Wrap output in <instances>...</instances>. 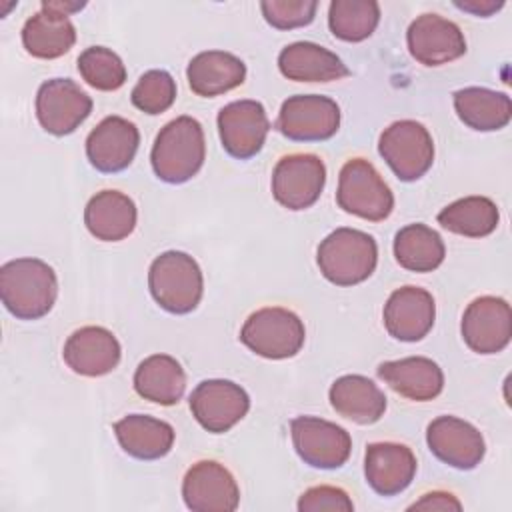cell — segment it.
I'll return each mask as SVG.
<instances>
[{
  "mask_svg": "<svg viewBox=\"0 0 512 512\" xmlns=\"http://www.w3.org/2000/svg\"><path fill=\"white\" fill-rule=\"evenodd\" d=\"M58 296V280L44 260L16 258L0 268V298L6 310L20 320L46 316Z\"/></svg>",
  "mask_w": 512,
  "mask_h": 512,
  "instance_id": "1",
  "label": "cell"
},
{
  "mask_svg": "<svg viewBox=\"0 0 512 512\" xmlns=\"http://www.w3.org/2000/svg\"><path fill=\"white\" fill-rule=\"evenodd\" d=\"M204 158V130L192 116H178L170 120L158 132L150 152L154 174L168 184L188 182L198 174Z\"/></svg>",
  "mask_w": 512,
  "mask_h": 512,
  "instance_id": "2",
  "label": "cell"
},
{
  "mask_svg": "<svg viewBox=\"0 0 512 512\" xmlns=\"http://www.w3.org/2000/svg\"><path fill=\"white\" fill-rule=\"evenodd\" d=\"M322 276L336 286H354L370 278L378 262L376 240L356 228H336L318 246Z\"/></svg>",
  "mask_w": 512,
  "mask_h": 512,
  "instance_id": "3",
  "label": "cell"
},
{
  "mask_svg": "<svg viewBox=\"0 0 512 512\" xmlns=\"http://www.w3.org/2000/svg\"><path fill=\"white\" fill-rule=\"evenodd\" d=\"M148 286L160 308L172 314H188L202 300L204 278L190 254L168 250L150 264Z\"/></svg>",
  "mask_w": 512,
  "mask_h": 512,
  "instance_id": "4",
  "label": "cell"
},
{
  "mask_svg": "<svg viewBox=\"0 0 512 512\" xmlns=\"http://www.w3.org/2000/svg\"><path fill=\"white\" fill-rule=\"evenodd\" d=\"M304 338L306 330L302 320L280 306H268L252 312L240 330L242 344L268 360L296 356Z\"/></svg>",
  "mask_w": 512,
  "mask_h": 512,
  "instance_id": "5",
  "label": "cell"
},
{
  "mask_svg": "<svg viewBox=\"0 0 512 512\" xmlns=\"http://www.w3.org/2000/svg\"><path fill=\"white\" fill-rule=\"evenodd\" d=\"M336 202L344 212L370 222L388 218L394 208V196L388 184L364 158H352L342 166Z\"/></svg>",
  "mask_w": 512,
  "mask_h": 512,
  "instance_id": "6",
  "label": "cell"
},
{
  "mask_svg": "<svg viewBox=\"0 0 512 512\" xmlns=\"http://www.w3.org/2000/svg\"><path fill=\"white\" fill-rule=\"evenodd\" d=\"M378 152L404 182L422 178L434 162V142L428 128L416 120H398L384 128Z\"/></svg>",
  "mask_w": 512,
  "mask_h": 512,
  "instance_id": "7",
  "label": "cell"
},
{
  "mask_svg": "<svg viewBox=\"0 0 512 512\" xmlns=\"http://www.w3.org/2000/svg\"><path fill=\"white\" fill-rule=\"evenodd\" d=\"M276 128L294 142L328 140L340 128V108L328 96L296 94L284 100Z\"/></svg>",
  "mask_w": 512,
  "mask_h": 512,
  "instance_id": "8",
  "label": "cell"
},
{
  "mask_svg": "<svg viewBox=\"0 0 512 512\" xmlns=\"http://www.w3.org/2000/svg\"><path fill=\"white\" fill-rule=\"evenodd\" d=\"M290 432L296 454L312 468L334 470L346 464L350 456L352 438L334 422L316 416H298L290 422Z\"/></svg>",
  "mask_w": 512,
  "mask_h": 512,
  "instance_id": "9",
  "label": "cell"
},
{
  "mask_svg": "<svg viewBox=\"0 0 512 512\" xmlns=\"http://www.w3.org/2000/svg\"><path fill=\"white\" fill-rule=\"evenodd\" d=\"M326 184V166L316 154H290L272 172V194L288 210L310 208Z\"/></svg>",
  "mask_w": 512,
  "mask_h": 512,
  "instance_id": "10",
  "label": "cell"
},
{
  "mask_svg": "<svg viewBox=\"0 0 512 512\" xmlns=\"http://www.w3.org/2000/svg\"><path fill=\"white\" fill-rule=\"evenodd\" d=\"M248 408L250 398L246 390L232 380H204L190 394L192 416L204 430L214 434L228 432L246 416Z\"/></svg>",
  "mask_w": 512,
  "mask_h": 512,
  "instance_id": "11",
  "label": "cell"
},
{
  "mask_svg": "<svg viewBox=\"0 0 512 512\" xmlns=\"http://www.w3.org/2000/svg\"><path fill=\"white\" fill-rule=\"evenodd\" d=\"M92 112V98L70 78L46 80L36 94V116L40 126L54 134L74 132Z\"/></svg>",
  "mask_w": 512,
  "mask_h": 512,
  "instance_id": "12",
  "label": "cell"
},
{
  "mask_svg": "<svg viewBox=\"0 0 512 512\" xmlns=\"http://www.w3.org/2000/svg\"><path fill=\"white\" fill-rule=\"evenodd\" d=\"M460 330L472 352H502L512 336L510 304L498 296H480L472 300L464 310Z\"/></svg>",
  "mask_w": 512,
  "mask_h": 512,
  "instance_id": "13",
  "label": "cell"
},
{
  "mask_svg": "<svg viewBox=\"0 0 512 512\" xmlns=\"http://www.w3.org/2000/svg\"><path fill=\"white\" fill-rule=\"evenodd\" d=\"M182 498L194 512H232L240 504V488L228 468L214 460H200L182 480Z\"/></svg>",
  "mask_w": 512,
  "mask_h": 512,
  "instance_id": "14",
  "label": "cell"
},
{
  "mask_svg": "<svg viewBox=\"0 0 512 512\" xmlns=\"http://www.w3.org/2000/svg\"><path fill=\"white\" fill-rule=\"evenodd\" d=\"M270 122L266 110L256 100H236L218 112V134L222 148L238 158L256 156L268 136Z\"/></svg>",
  "mask_w": 512,
  "mask_h": 512,
  "instance_id": "15",
  "label": "cell"
},
{
  "mask_svg": "<svg viewBox=\"0 0 512 512\" xmlns=\"http://www.w3.org/2000/svg\"><path fill=\"white\" fill-rule=\"evenodd\" d=\"M426 442L438 460L458 470L476 468L486 452L480 430L456 416L434 418L428 424Z\"/></svg>",
  "mask_w": 512,
  "mask_h": 512,
  "instance_id": "16",
  "label": "cell"
},
{
  "mask_svg": "<svg viewBox=\"0 0 512 512\" xmlns=\"http://www.w3.org/2000/svg\"><path fill=\"white\" fill-rule=\"evenodd\" d=\"M412 58L424 66H442L466 52V40L458 24L440 14L418 16L406 32Z\"/></svg>",
  "mask_w": 512,
  "mask_h": 512,
  "instance_id": "17",
  "label": "cell"
},
{
  "mask_svg": "<svg viewBox=\"0 0 512 512\" xmlns=\"http://www.w3.org/2000/svg\"><path fill=\"white\" fill-rule=\"evenodd\" d=\"M138 144L140 134L134 122L122 116H108L88 134L86 156L96 170L114 174L130 166Z\"/></svg>",
  "mask_w": 512,
  "mask_h": 512,
  "instance_id": "18",
  "label": "cell"
},
{
  "mask_svg": "<svg viewBox=\"0 0 512 512\" xmlns=\"http://www.w3.org/2000/svg\"><path fill=\"white\" fill-rule=\"evenodd\" d=\"M436 304L428 290L402 286L384 304V326L388 334L402 342L422 340L434 326Z\"/></svg>",
  "mask_w": 512,
  "mask_h": 512,
  "instance_id": "19",
  "label": "cell"
},
{
  "mask_svg": "<svg viewBox=\"0 0 512 512\" xmlns=\"http://www.w3.org/2000/svg\"><path fill=\"white\" fill-rule=\"evenodd\" d=\"M120 342L102 326H84L72 332L64 344L62 356L68 368L80 376H104L120 362Z\"/></svg>",
  "mask_w": 512,
  "mask_h": 512,
  "instance_id": "20",
  "label": "cell"
},
{
  "mask_svg": "<svg viewBox=\"0 0 512 512\" xmlns=\"http://www.w3.org/2000/svg\"><path fill=\"white\" fill-rule=\"evenodd\" d=\"M366 482L380 496L404 492L416 474L414 452L398 442H374L364 456Z\"/></svg>",
  "mask_w": 512,
  "mask_h": 512,
  "instance_id": "21",
  "label": "cell"
},
{
  "mask_svg": "<svg viewBox=\"0 0 512 512\" xmlns=\"http://www.w3.org/2000/svg\"><path fill=\"white\" fill-rule=\"evenodd\" d=\"M378 376L394 392L414 402L432 400L444 388V374L440 366L424 356H408L382 362L378 366Z\"/></svg>",
  "mask_w": 512,
  "mask_h": 512,
  "instance_id": "22",
  "label": "cell"
},
{
  "mask_svg": "<svg viewBox=\"0 0 512 512\" xmlns=\"http://www.w3.org/2000/svg\"><path fill=\"white\" fill-rule=\"evenodd\" d=\"M136 204L118 190H102L94 194L84 208V224L88 232L102 242H118L136 228Z\"/></svg>",
  "mask_w": 512,
  "mask_h": 512,
  "instance_id": "23",
  "label": "cell"
},
{
  "mask_svg": "<svg viewBox=\"0 0 512 512\" xmlns=\"http://www.w3.org/2000/svg\"><path fill=\"white\" fill-rule=\"evenodd\" d=\"M278 68L282 76L296 82H332L350 74L334 52L314 42H294L282 48Z\"/></svg>",
  "mask_w": 512,
  "mask_h": 512,
  "instance_id": "24",
  "label": "cell"
},
{
  "mask_svg": "<svg viewBox=\"0 0 512 512\" xmlns=\"http://www.w3.org/2000/svg\"><path fill=\"white\" fill-rule=\"evenodd\" d=\"M186 78L194 94L212 98L240 86L246 78V64L230 52L206 50L190 60Z\"/></svg>",
  "mask_w": 512,
  "mask_h": 512,
  "instance_id": "25",
  "label": "cell"
},
{
  "mask_svg": "<svg viewBox=\"0 0 512 512\" xmlns=\"http://www.w3.org/2000/svg\"><path fill=\"white\" fill-rule=\"evenodd\" d=\"M332 408L356 424H374L386 412L384 392L366 376L346 374L334 380L328 392Z\"/></svg>",
  "mask_w": 512,
  "mask_h": 512,
  "instance_id": "26",
  "label": "cell"
},
{
  "mask_svg": "<svg viewBox=\"0 0 512 512\" xmlns=\"http://www.w3.org/2000/svg\"><path fill=\"white\" fill-rule=\"evenodd\" d=\"M114 434L126 454L138 460H158L174 444V428L154 416L128 414L114 424Z\"/></svg>",
  "mask_w": 512,
  "mask_h": 512,
  "instance_id": "27",
  "label": "cell"
},
{
  "mask_svg": "<svg viewBox=\"0 0 512 512\" xmlns=\"http://www.w3.org/2000/svg\"><path fill=\"white\" fill-rule=\"evenodd\" d=\"M76 42V28L66 14L42 4L22 28V44L28 54L42 60L64 56Z\"/></svg>",
  "mask_w": 512,
  "mask_h": 512,
  "instance_id": "28",
  "label": "cell"
},
{
  "mask_svg": "<svg viewBox=\"0 0 512 512\" xmlns=\"http://www.w3.org/2000/svg\"><path fill=\"white\" fill-rule=\"evenodd\" d=\"M134 390L144 400L172 406L186 390L184 368L168 354H152L138 364L134 372Z\"/></svg>",
  "mask_w": 512,
  "mask_h": 512,
  "instance_id": "29",
  "label": "cell"
},
{
  "mask_svg": "<svg viewBox=\"0 0 512 512\" xmlns=\"http://www.w3.org/2000/svg\"><path fill=\"white\" fill-rule=\"evenodd\" d=\"M454 110L458 118L472 130L492 132L510 122L512 102L504 92L468 86L454 92Z\"/></svg>",
  "mask_w": 512,
  "mask_h": 512,
  "instance_id": "30",
  "label": "cell"
},
{
  "mask_svg": "<svg viewBox=\"0 0 512 512\" xmlns=\"http://www.w3.org/2000/svg\"><path fill=\"white\" fill-rule=\"evenodd\" d=\"M396 262L410 272H432L446 256L444 242L436 230L426 224H408L394 236Z\"/></svg>",
  "mask_w": 512,
  "mask_h": 512,
  "instance_id": "31",
  "label": "cell"
},
{
  "mask_svg": "<svg viewBox=\"0 0 512 512\" xmlns=\"http://www.w3.org/2000/svg\"><path fill=\"white\" fill-rule=\"evenodd\" d=\"M500 212L496 204L486 196L460 198L438 214V224L454 234L468 238H482L496 230Z\"/></svg>",
  "mask_w": 512,
  "mask_h": 512,
  "instance_id": "32",
  "label": "cell"
},
{
  "mask_svg": "<svg viewBox=\"0 0 512 512\" xmlns=\"http://www.w3.org/2000/svg\"><path fill=\"white\" fill-rule=\"evenodd\" d=\"M380 6L374 0H334L328 8L330 32L344 42H362L376 30Z\"/></svg>",
  "mask_w": 512,
  "mask_h": 512,
  "instance_id": "33",
  "label": "cell"
},
{
  "mask_svg": "<svg viewBox=\"0 0 512 512\" xmlns=\"http://www.w3.org/2000/svg\"><path fill=\"white\" fill-rule=\"evenodd\" d=\"M78 72L86 84L96 90H118L126 82L122 58L104 46H90L78 56Z\"/></svg>",
  "mask_w": 512,
  "mask_h": 512,
  "instance_id": "34",
  "label": "cell"
},
{
  "mask_svg": "<svg viewBox=\"0 0 512 512\" xmlns=\"http://www.w3.org/2000/svg\"><path fill=\"white\" fill-rule=\"evenodd\" d=\"M132 104L146 114H162L176 100V82L166 70H148L132 88Z\"/></svg>",
  "mask_w": 512,
  "mask_h": 512,
  "instance_id": "35",
  "label": "cell"
},
{
  "mask_svg": "<svg viewBox=\"0 0 512 512\" xmlns=\"http://www.w3.org/2000/svg\"><path fill=\"white\" fill-rule=\"evenodd\" d=\"M316 0H264L260 10L266 22L278 30H292L306 26L316 16Z\"/></svg>",
  "mask_w": 512,
  "mask_h": 512,
  "instance_id": "36",
  "label": "cell"
},
{
  "mask_svg": "<svg viewBox=\"0 0 512 512\" xmlns=\"http://www.w3.org/2000/svg\"><path fill=\"white\" fill-rule=\"evenodd\" d=\"M298 510L300 512H322V510H332V512H352L354 504L350 496L336 486H314L308 488L300 500H298Z\"/></svg>",
  "mask_w": 512,
  "mask_h": 512,
  "instance_id": "37",
  "label": "cell"
},
{
  "mask_svg": "<svg viewBox=\"0 0 512 512\" xmlns=\"http://www.w3.org/2000/svg\"><path fill=\"white\" fill-rule=\"evenodd\" d=\"M408 510H462V504L450 492H428L418 502L410 504Z\"/></svg>",
  "mask_w": 512,
  "mask_h": 512,
  "instance_id": "38",
  "label": "cell"
},
{
  "mask_svg": "<svg viewBox=\"0 0 512 512\" xmlns=\"http://www.w3.org/2000/svg\"><path fill=\"white\" fill-rule=\"evenodd\" d=\"M458 8L472 12L476 16H488L504 6V2H494V0H466V2H456Z\"/></svg>",
  "mask_w": 512,
  "mask_h": 512,
  "instance_id": "39",
  "label": "cell"
},
{
  "mask_svg": "<svg viewBox=\"0 0 512 512\" xmlns=\"http://www.w3.org/2000/svg\"><path fill=\"white\" fill-rule=\"evenodd\" d=\"M44 6H48V8H52V10H56V12H60V14H72V12H76V10H80V8H84V2H60V0H50V2H42Z\"/></svg>",
  "mask_w": 512,
  "mask_h": 512,
  "instance_id": "40",
  "label": "cell"
}]
</instances>
